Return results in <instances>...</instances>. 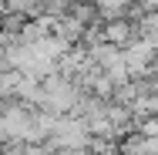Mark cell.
I'll list each match as a JSON object with an SVG mask.
<instances>
[{"label":"cell","mask_w":158,"mask_h":155,"mask_svg":"<svg viewBox=\"0 0 158 155\" xmlns=\"http://www.w3.org/2000/svg\"><path fill=\"white\" fill-rule=\"evenodd\" d=\"M40 105H47V108H54V111H67V108L74 105L71 84L61 81V78H51L47 84H40Z\"/></svg>","instance_id":"obj_1"},{"label":"cell","mask_w":158,"mask_h":155,"mask_svg":"<svg viewBox=\"0 0 158 155\" xmlns=\"http://www.w3.org/2000/svg\"><path fill=\"white\" fill-rule=\"evenodd\" d=\"M24 78H27V74H20V71H14V67L0 71V98H17Z\"/></svg>","instance_id":"obj_2"},{"label":"cell","mask_w":158,"mask_h":155,"mask_svg":"<svg viewBox=\"0 0 158 155\" xmlns=\"http://www.w3.org/2000/svg\"><path fill=\"white\" fill-rule=\"evenodd\" d=\"M111 44H128V37H131V27H128L125 20H114V24H108V34H104Z\"/></svg>","instance_id":"obj_3"},{"label":"cell","mask_w":158,"mask_h":155,"mask_svg":"<svg viewBox=\"0 0 158 155\" xmlns=\"http://www.w3.org/2000/svg\"><path fill=\"white\" fill-rule=\"evenodd\" d=\"M7 3H10V10H20V14L34 7V0H7Z\"/></svg>","instance_id":"obj_4"},{"label":"cell","mask_w":158,"mask_h":155,"mask_svg":"<svg viewBox=\"0 0 158 155\" xmlns=\"http://www.w3.org/2000/svg\"><path fill=\"white\" fill-rule=\"evenodd\" d=\"M24 155H51V152H47V149L37 142V145H24Z\"/></svg>","instance_id":"obj_5"},{"label":"cell","mask_w":158,"mask_h":155,"mask_svg":"<svg viewBox=\"0 0 158 155\" xmlns=\"http://www.w3.org/2000/svg\"><path fill=\"white\" fill-rule=\"evenodd\" d=\"M0 155H24V145H14V149H3Z\"/></svg>","instance_id":"obj_6"},{"label":"cell","mask_w":158,"mask_h":155,"mask_svg":"<svg viewBox=\"0 0 158 155\" xmlns=\"http://www.w3.org/2000/svg\"><path fill=\"white\" fill-rule=\"evenodd\" d=\"M57 155H88V152H57Z\"/></svg>","instance_id":"obj_7"},{"label":"cell","mask_w":158,"mask_h":155,"mask_svg":"<svg viewBox=\"0 0 158 155\" xmlns=\"http://www.w3.org/2000/svg\"><path fill=\"white\" fill-rule=\"evenodd\" d=\"M121 3H128V0H121Z\"/></svg>","instance_id":"obj_8"}]
</instances>
